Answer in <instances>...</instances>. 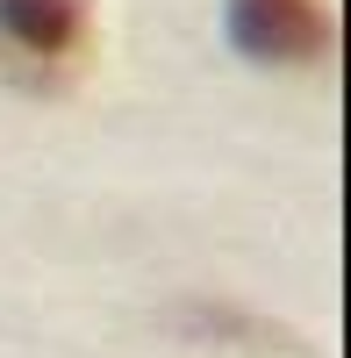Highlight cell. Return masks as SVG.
<instances>
[{
    "mask_svg": "<svg viewBox=\"0 0 351 358\" xmlns=\"http://www.w3.org/2000/svg\"><path fill=\"white\" fill-rule=\"evenodd\" d=\"M0 36H8L15 50L57 57L79 36V0H0Z\"/></svg>",
    "mask_w": 351,
    "mask_h": 358,
    "instance_id": "2",
    "label": "cell"
},
{
    "mask_svg": "<svg viewBox=\"0 0 351 358\" xmlns=\"http://www.w3.org/2000/svg\"><path fill=\"white\" fill-rule=\"evenodd\" d=\"M229 36H237V50L266 57V65H294V57L323 50L330 22L315 0H229Z\"/></svg>",
    "mask_w": 351,
    "mask_h": 358,
    "instance_id": "1",
    "label": "cell"
}]
</instances>
